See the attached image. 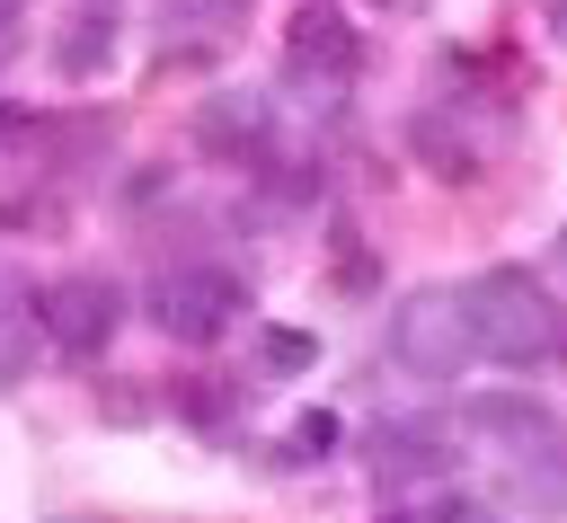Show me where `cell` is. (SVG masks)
Here are the masks:
<instances>
[{"instance_id":"14","label":"cell","mask_w":567,"mask_h":523,"mask_svg":"<svg viewBox=\"0 0 567 523\" xmlns=\"http://www.w3.org/2000/svg\"><path fill=\"white\" fill-rule=\"evenodd\" d=\"M319 452H337V417H328V408H310V417H301V443H292V461H319Z\"/></svg>"},{"instance_id":"7","label":"cell","mask_w":567,"mask_h":523,"mask_svg":"<svg viewBox=\"0 0 567 523\" xmlns=\"http://www.w3.org/2000/svg\"><path fill=\"white\" fill-rule=\"evenodd\" d=\"M195 142H204L213 160H257V151L275 142V124H266V98H248V89H221V98L195 115Z\"/></svg>"},{"instance_id":"6","label":"cell","mask_w":567,"mask_h":523,"mask_svg":"<svg viewBox=\"0 0 567 523\" xmlns=\"http://www.w3.org/2000/svg\"><path fill=\"white\" fill-rule=\"evenodd\" d=\"M452 461H461V443H452L434 417H399V425H372V434H363V470H372L390 496H408V488H425V479H452Z\"/></svg>"},{"instance_id":"15","label":"cell","mask_w":567,"mask_h":523,"mask_svg":"<svg viewBox=\"0 0 567 523\" xmlns=\"http://www.w3.org/2000/svg\"><path fill=\"white\" fill-rule=\"evenodd\" d=\"M549 35H558V44H567V0H549Z\"/></svg>"},{"instance_id":"18","label":"cell","mask_w":567,"mask_h":523,"mask_svg":"<svg viewBox=\"0 0 567 523\" xmlns=\"http://www.w3.org/2000/svg\"><path fill=\"white\" fill-rule=\"evenodd\" d=\"M97 9H106V0H97Z\"/></svg>"},{"instance_id":"9","label":"cell","mask_w":567,"mask_h":523,"mask_svg":"<svg viewBox=\"0 0 567 523\" xmlns=\"http://www.w3.org/2000/svg\"><path fill=\"white\" fill-rule=\"evenodd\" d=\"M53 62H62L71 80H97V71L115 62V18H106V9H80V18L53 35Z\"/></svg>"},{"instance_id":"2","label":"cell","mask_w":567,"mask_h":523,"mask_svg":"<svg viewBox=\"0 0 567 523\" xmlns=\"http://www.w3.org/2000/svg\"><path fill=\"white\" fill-rule=\"evenodd\" d=\"M390 355H399V372H416V381H452V372L478 355L461 293H416V301H399V319H390Z\"/></svg>"},{"instance_id":"4","label":"cell","mask_w":567,"mask_h":523,"mask_svg":"<svg viewBox=\"0 0 567 523\" xmlns=\"http://www.w3.org/2000/svg\"><path fill=\"white\" fill-rule=\"evenodd\" d=\"M239 310H248V284H239V275H221V266L168 275V284L151 293V319H159L177 346H213V337H221Z\"/></svg>"},{"instance_id":"13","label":"cell","mask_w":567,"mask_h":523,"mask_svg":"<svg viewBox=\"0 0 567 523\" xmlns=\"http://www.w3.org/2000/svg\"><path fill=\"white\" fill-rule=\"evenodd\" d=\"M381 523H487L478 496H425V505H390Z\"/></svg>"},{"instance_id":"8","label":"cell","mask_w":567,"mask_h":523,"mask_svg":"<svg viewBox=\"0 0 567 523\" xmlns=\"http://www.w3.org/2000/svg\"><path fill=\"white\" fill-rule=\"evenodd\" d=\"M461 425H478V434H496V443H549V408L523 399V390H478V399L461 408Z\"/></svg>"},{"instance_id":"3","label":"cell","mask_w":567,"mask_h":523,"mask_svg":"<svg viewBox=\"0 0 567 523\" xmlns=\"http://www.w3.org/2000/svg\"><path fill=\"white\" fill-rule=\"evenodd\" d=\"M354 62H363V44H354V18H346L337 0H301V9L284 18V71H292L310 98L354 89Z\"/></svg>"},{"instance_id":"16","label":"cell","mask_w":567,"mask_h":523,"mask_svg":"<svg viewBox=\"0 0 567 523\" xmlns=\"http://www.w3.org/2000/svg\"><path fill=\"white\" fill-rule=\"evenodd\" d=\"M18 9H27V0H0V18H18Z\"/></svg>"},{"instance_id":"10","label":"cell","mask_w":567,"mask_h":523,"mask_svg":"<svg viewBox=\"0 0 567 523\" xmlns=\"http://www.w3.org/2000/svg\"><path fill=\"white\" fill-rule=\"evenodd\" d=\"M514 496L532 514H567V443H532V461L514 470Z\"/></svg>"},{"instance_id":"5","label":"cell","mask_w":567,"mask_h":523,"mask_svg":"<svg viewBox=\"0 0 567 523\" xmlns=\"http://www.w3.org/2000/svg\"><path fill=\"white\" fill-rule=\"evenodd\" d=\"M35 319H44V337L62 355H106V337L124 328V293L106 275H62V284H44Z\"/></svg>"},{"instance_id":"17","label":"cell","mask_w":567,"mask_h":523,"mask_svg":"<svg viewBox=\"0 0 567 523\" xmlns=\"http://www.w3.org/2000/svg\"><path fill=\"white\" fill-rule=\"evenodd\" d=\"M558 257H567V239H558Z\"/></svg>"},{"instance_id":"1","label":"cell","mask_w":567,"mask_h":523,"mask_svg":"<svg viewBox=\"0 0 567 523\" xmlns=\"http://www.w3.org/2000/svg\"><path fill=\"white\" fill-rule=\"evenodd\" d=\"M452 293H461V310H470L478 355H496V363H549V355L567 346V319H558L549 284L523 275V266H487V275H470V284H452Z\"/></svg>"},{"instance_id":"11","label":"cell","mask_w":567,"mask_h":523,"mask_svg":"<svg viewBox=\"0 0 567 523\" xmlns=\"http://www.w3.org/2000/svg\"><path fill=\"white\" fill-rule=\"evenodd\" d=\"M408 151H416V160H425L434 177H470V168H478V160L461 151V133H452L443 115H416V124H408Z\"/></svg>"},{"instance_id":"12","label":"cell","mask_w":567,"mask_h":523,"mask_svg":"<svg viewBox=\"0 0 567 523\" xmlns=\"http://www.w3.org/2000/svg\"><path fill=\"white\" fill-rule=\"evenodd\" d=\"M257 363H266L275 381H292V372L319 363V337H310V328H266V337H257Z\"/></svg>"}]
</instances>
